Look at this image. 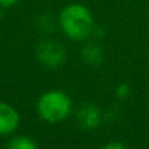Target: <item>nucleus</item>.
<instances>
[{"instance_id":"nucleus-1","label":"nucleus","mask_w":149,"mask_h":149,"mask_svg":"<svg viewBox=\"0 0 149 149\" xmlns=\"http://www.w3.org/2000/svg\"><path fill=\"white\" fill-rule=\"evenodd\" d=\"M61 32L74 42H86L96 32V20L91 10L83 3H68L58 15Z\"/></svg>"},{"instance_id":"nucleus-2","label":"nucleus","mask_w":149,"mask_h":149,"mask_svg":"<svg viewBox=\"0 0 149 149\" xmlns=\"http://www.w3.org/2000/svg\"><path fill=\"white\" fill-rule=\"evenodd\" d=\"M72 111L71 96L59 88L44 91L36 100V113L41 120L55 125L64 122Z\"/></svg>"},{"instance_id":"nucleus-3","label":"nucleus","mask_w":149,"mask_h":149,"mask_svg":"<svg viewBox=\"0 0 149 149\" xmlns=\"http://www.w3.org/2000/svg\"><path fill=\"white\" fill-rule=\"evenodd\" d=\"M36 59L48 70H56L64 65L67 59L65 47L55 39H44L36 47Z\"/></svg>"},{"instance_id":"nucleus-4","label":"nucleus","mask_w":149,"mask_h":149,"mask_svg":"<svg viewBox=\"0 0 149 149\" xmlns=\"http://www.w3.org/2000/svg\"><path fill=\"white\" fill-rule=\"evenodd\" d=\"M20 126V114L15 106L0 100V138L13 135Z\"/></svg>"},{"instance_id":"nucleus-5","label":"nucleus","mask_w":149,"mask_h":149,"mask_svg":"<svg viewBox=\"0 0 149 149\" xmlns=\"http://www.w3.org/2000/svg\"><path fill=\"white\" fill-rule=\"evenodd\" d=\"M75 119H77V123L81 129L93 130V129H97L101 125L103 111L99 106L91 104V103H86V104L78 107V110L75 113Z\"/></svg>"},{"instance_id":"nucleus-6","label":"nucleus","mask_w":149,"mask_h":149,"mask_svg":"<svg viewBox=\"0 0 149 149\" xmlns=\"http://www.w3.org/2000/svg\"><path fill=\"white\" fill-rule=\"evenodd\" d=\"M81 59L90 67H99L104 61V51L96 42H86L81 49Z\"/></svg>"},{"instance_id":"nucleus-7","label":"nucleus","mask_w":149,"mask_h":149,"mask_svg":"<svg viewBox=\"0 0 149 149\" xmlns=\"http://www.w3.org/2000/svg\"><path fill=\"white\" fill-rule=\"evenodd\" d=\"M6 149H39L38 143L28 135H16L12 136L7 142Z\"/></svg>"},{"instance_id":"nucleus-8","label":"nucleus","mask_w":149,"mask_h":149,"mask_svg":"<svg viewBox=\"0 0 149 149\" xmlns=\"http://www.w3.org/2000/svg\"><path fill=\"white\" fill-rule=\"evenodd\" d=\"M130 94V86L129 84H120L116 87V97L120 100H126Z\"/></svg>"},{"instance_id":"nucleus-9","label":"nucleus","mask_w":149,"mask_h":149,"mask_svg":"<svg viewBox=\"0 0 149 149\" xmlns=\"http://www.w3.org/2000/svg\"><path fill=\"white\" fill-rule=\"evenodd\" d=\"M100 149H129L127 145H125L123 142H119V141H111V142H107L104 143Z\"/></svg>"},{"instance_id":"nucleus-10","label":"nucleus","mask_w":149,"mask_h":149,"mask_svg":"<svg viewBox=\"0 0 149 149\" xmlns=\"http://www.w3.org/2000/svg\"><path fill=\"white\" fill-rule=\"evenodd\" d=\"M19 3V0H0V9H9Z\"/></svg>"}]
</instances>
